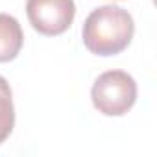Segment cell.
<instances>
[{
    "label": "cell",
    "mask_w": 157,
    "mask_h": 157,
    "mask_svg": "<svg viewBox=\"0 0 157 157\" xmlns=\"http://www.w3.org/2000/svg\"><path fill=\"white\" fill-rule=\"evenodd\" d=\"M133 17L120 6H100L89 13L83 22L82 39L89 52L96 56H117L126 50L133 39Z\"/></svg>",
    "instance_id": "1"
},
{
    "label": "cell",
    "mask_w": 157,
    "mask_h": 157,
    "mask_svg": "<svg viewBox=\"0 0 157 157\" xmlns=\"http://www.w3.org/2000/svg\"><path fill=\"white\" fill-rule=\"evenodd\" d=\"M26 15L35 32L54 37L70 28L76 4L74 0H26Z\"/></svg>",
    "instance_id": "3"
},
{
    "label": "cell",
    "mask_w": 157,
    "mask_h": 157,
    "mask_svg": "<svg viewBox=\"0 0 157 157\" xmlns=\"http://www.w3.org/2000/svg\"><path fill=\"white\" fill-rule=\"evenodd\" d=\"M15 126V107L13 93L4 76H0V144H2L13 131Z\"/></svg>",
    "instance_id": "5"
},
{
    "label": "cell",
    "mask_w": 157,
    "mask_h": 157,
    "mask_svg": "<svg viewBox=\"0 0 157 157\" xmlns=\"http://www.w3.org/2000/svg\"><path fill=\"white\" fill-rule=\"evenodd\" d=\"M93 105L105 117H122L137 102V83L124 70H107L91 89Z\"/></svg>",
    "instance_id": "2"
},
{
    "label": "cell",
    "mask_w": 157,
    "mask_h": 157,
    "mask_svg": "<svg viewBox=\"0 0 157 157\" xmlns=\"http://www.w3.org/2000/svg\"><path fill=\"white\" fill-rule=\"evenodd\" d=\"M24 43V33L13 15L0 13V63L13 61Z\"/></svg>",
    "instance_id": "4"
}]
</instances>
